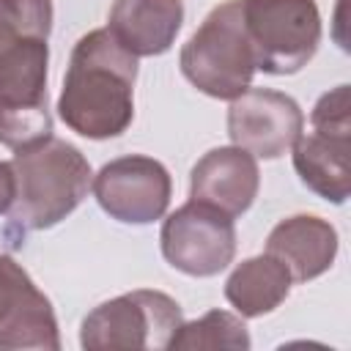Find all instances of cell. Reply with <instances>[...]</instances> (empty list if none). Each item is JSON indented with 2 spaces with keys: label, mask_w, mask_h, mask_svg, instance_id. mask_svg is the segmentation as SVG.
I'll use <instances>...</instances> for the list:
<instances>
[{
  "label": "cell",
  "mask_w": 351,
  "mask_h": 351,
  "mask_svg": "<svg viewBox=\"0 0 351 351\" xmlns=\"http://www.w3.org/2000/svg\"><path fill=\"white\" fill-rule=\"evenodd\" d=\"M288 269L269 252L241 261L225 280V299L241 318H261L274 313L291 293Z\"/></svg>",
  "instance_id": "5bb4252c"
},
{
  "label": "cell",
  "mask_w": 351,
  "mask_h": 351,
  "mask_svg": "<svg viewBox=\"0 0 351 351\" xmlns=\"http://www.w3.org/2000/svg\"><path fill=\"white\" fill-rule=\"evenodd\" d=\"M310 126H313V132L351 137L348 85H337V88L326 90V93L315 101V107H313V112H310Z\"/></svg>",
  "instance_id": "ac0fdd59"
},
{
  "label": "cell",
  "mask_w": 351,
  "mask_h": 351,
  "mask_svg": "<svg viewBox=\"0 0 351 351\" xmlns=\"http://www.w3.org/2000/svg\"><path fill=\"white\" fill-rule=\"evenodd\" d=\"M47 137H52L49 104H3L0 101V145L11 151H22Z\"/></svg>",
  "instance_id": "e0dca14e"
},
{
  "label": "cell",
  "mask_w": 351,
  "mask_h": 351,
  "mask_svg": "<svg viewBox=\"0 0 351 351\" xmlns=\"http://www.w3.org/2000/svg\"><path fill=\"white\" fill-rule=\"evenodd\" d=\"M184 324L181 304L165 291L137 288L96 304L80 324V346L85 351L115 348H170L173 335Z\"/></svg>",
  "instance_id": "277c9868"
},
{
  "label": "cell",
  "mask_w": 351,
  "mask_h": 351,
  "mask_svg": "<svg viewBox=\"0 0 351 351\" xmlns=\"http://www.w3.org/2000/svg\"><path fill=\"white\" fill-rule=\"evenodd\" d=\"M241 14L258 71L285 77L315 58L321 44L315 0H241Z\"/></svg>",
  "instance_id": "5b68a950"
},
{
  "label": "cell",
  "mask_w": 351,
  "mask_h": 351,
  "mask_svg": "<svg viewBox=\"0 0 351 351\" xmlns=\"http://www.w3.org/2000/svg\"><path fill=\"white\" fill-rule=\"evenodd\" d=\"M189 85L211 99L230 101L252 85L255 55L244 27L241 0H225L208 11L178 55Z\"/></svg>",
  "instance_id": "3957f363"
},
{
  "label": "cell",
  "mask_w": 351,
  "mask_h": 351,
  "mask_svg": "<svg viewBox=\"0 0 351 351\" xmlns=\"http://www.w3.org/2000/svg\"><path fill=\"white\" fill-rule=\"evenodd\" d=\"M258 189V159L239 145H219L206 151L189 173V200L206 203L233 219L250 211Z\"/></svg>",
  "instance_id": "30bf717a"
},
{
  "label": "cell",
  "mask_w": 351,
  "mask_h": 351,
  "mask_svg": "<svg viewBox=\"0 0 351 351\" xmlns=\"http://www.w3.org/2000/svg\"><path fill=\"white\" fill-rule=\"evenodd\" d=\"M304 132V112L288 93L247 88L228 107V137L255 159H280Z\"/></svg>",
  "instance_id": "ba28073f"
},
{
  "label": "cell",
  "mask_w": 351,
  "mask_h": 351,
  "mask_svg": "<svg viewBox=\"0 0 351 351\" xmlns=\"http://www.w3.org/2000/svg\"><path fill=\"white\" fill-rule=\"evenodd\" d=\"M134 82L137 58L96 27L74 44L55 110L80 137H121L134 121Z\"/></svg>",
  "instance_id": "6da1fadb"
},
{
  "label": "cell",
  "mask_w": 351,
  "mask_h": 351,
  "mask_svg": "<svg viewBox=\"0 0 351 351\" xmlns=\"http://www.w3.org/2000/svg\"><path fill=\"white\" fill-rule=\"evenodd\" d=\"M293 151V170L299 181L326 203L343 206L351 192V137L302 132Z\"/></svg>",
  "instance_id": "4fadbf2b"
},
{
  "label": "cell",
  "mask_w": 351,
  "mask_h": 351,
  "mask_svg": "<svg viewBox=\"0 0 351 351\" xmlns=\"http://www.w3.org/2000/svg\"><path fill=\"white\" fill-rule=\"evenodd\" d=\"M11 170L14 203L5 217L8 233H19V239L30 230H49L63 222L88 197L93 184L85 154L55 134L14 151Z\"/></svg>",
  "instance_id": "7a4b0ae2"
},
{
  "label": "cell",
  "mask_w": 351,
  "mask_h": 351,
  "mask_svg": "<svg viewBox=\"0 0 351 351\" xmlns=\"http://www.w3.org/2000/svg\"><path fill=\"white\" fill-rule=\"evenodd\" d=\"M340 250L337 230L315 214H293L280 219L266 236V252L274 255L293 282H310L332 269Z\"/></svg>",
  "instance_id": "8fae6325"
},
{
  "label": "cell",
  "mask_w": 351,
  "mask_h": 351,
  "mask_svg": "<svg viewBox=\"0 0 351 351\" xmlns=\"http://www.w3.org/2000/svg\"><path fill=\"white\" fill-rule=\"evenodd\" d=\"M52 19V0H0V55L27 36L49 38Z\"/></svg>",
  "instance_id": "2e32d148"
},
{
  "label": "cell",
  "mask_w": 351,
  "mask_h": 351,
  "mask_svg": "<svg viewBox=\"0 0 351 351\" xmlns=\"http://www.w3.org/2000/svg\"><path fill=\"white\" fill-rule=\"evenodd\" d=\"M184 27V0H115L107 30L134 58L165 55Z\"/></svg>",
  "instance_id": "7c38bea8"
},
{
  "label": "cell",
  "mask_w": 351,
  "mask_h": 351,
  "mask_svg": "<svg viewBox=\"0 0 351 351\" xmlns=\"http://www.w3.org/2000/svg\"><path fill=\"white\" fill-rule=\"evenodd\" d=\"M165 261L186 277H214L236 258L233 217L189 200L165 217L159 230Z\"/></svg>",
  "instance_id": "8992f818"
},
{
  "label": "cell",
  "mask_w": 351,
  "mask_h": 351,
  "mask_svg": "<svg viewBox=\"0 0 351 351\" xmlns=\"http://www.w3.org/2000/svg\"><path fill=\"white\" fill-rule=\"evenodd\" d=\"M250 346L252 340L244 318L228 310H208L197 321H184L170 340V348H178V351H200V348L247 351Z\"/></svg>",
  "instance_id": "9a60e30c"
},
{
  "label": "cell",
  "mask_w": 351,
  "mask_h": 351,
  "mask_svg": "<svg viewBox=\"0 0 351 351\" xmlns=\"http://www.w3.org/2000/svg\"><path fill=\"white\" fill-rule=\"evenodd\" d=\"M90 189L110 219L123 225H151L162 219L170 206L173 178L159 159L126 154L101 165Z\"/></svg>",
  "instance_id": "52a82bcc"
},
{
  "label": "cell",
  "mask_w": 351,
  "mask_h": 351,
  "mask_svg": "<svg viewBox=\"0 0 351 351\" xmlns=\"http://www.w3.org/2000/svg\"><path fill=\"white\" fill-rule=\"evenodd\" d=\"M58 351L60 329L52 302L11 255H0V351Z\"/></svg>",
  "instance_id": "9c48e42d"
},
{
  "label": "cell",
  "mask_w": 351,
  "mask_h": 351,
  "mask_svg": "<svg viewBox=\"0 0 351 351\" xmlns=\"http://www.w3.org/2000/svg\"><path fill=\"white\" fill-rule=\"evenodd\" d=\"M14 203V170L11 162H0V214H8Z\"/></svg>",
  "instance_id": "d6986e66"
}]
</instances>
